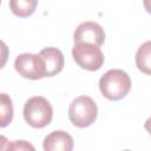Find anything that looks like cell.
I'll return each instance as SVG.
<instances>
[{"mask_svg": "<svg viewBox=\"0 0 151 151\" xmlns=\"http://www.w3.org/2000/svg\"><path fill=\"white\" fill-rule=\"evenodd\" d=\"M22 113L26 123L34 129H42L47 126L53 118V109L51 103L41 96L29 98L24 105Z\"/></svg>", "mask_w": 151, "mask_h": 151, "instance_id": "2", "label": "cell"}, {"mask_svg": "<svg viewBox=\"0 0 151 151\" xmlns=\"http://www.w3.org/2000/svg\"><path fill=\"white\" fill-rule=\"evenodd\" d=\"M14 68L22 78L38 80L46 77L45 67L40 54L22 53L14 60Z\"/></svg>", "mask_w": 151, "mask_h": 151, "instance_id": "5", "label": "cell"}, {"mask_svg": "<svg viewBox=\"0 0 151 151\" xmlns=\"http://www.w3.org/2000/svg\"><path fill=\"white\" fill-rule=\"evenodd\" d=\"M39 54L44 63L46 77H54L63 71L65 60H64V54L61 53L60 50L55 47H46L42 48L39 52Z\"/></svg>", "mask_w": 151, "mask_h": 151, "instance_id": "7", "label": "cell"}, {"mask_svg": "<svg viewBox=\"0 0 151 151\" xmlns=\"http://www.w3.org/2000/svg\"><path fill=\"white\" fill-rule=\"evenodd\" d=\"M98 116V107L94 100L88 96H79L72 100L68 109V118L77 127L91 126Z\"/></svg>", "mask_w": 151, "mask_h": 151, "instance_id": "3", "label": "cell"}, {"mask_svg": "<svg viewBox=\"0 0 151 151\" xmlns=\"http://www.w3.org/2000/svg\"><path fill=\"white\" fill-rule=\"evenodd\" d=\"M72 57L79 67L87 71H98L104 64L100 46L90 42H74Z\"/></svg>", "mask_w": 151, "mask_h": 151, "instance_id": "4", "label": "cell"}, {"mask_svg": "<svg viewBox=\"0 0 151 151\" xmlns=\"http://www.w3.org/2000/svg\"><path fill=\"white\" fill-rule=\"evenodd\" d=\"M131 88V79L129 74L118 68L109 70L99 79V90L109 100H120L129 93Z\"/></svg>", "mask_w": 151, "mask_h": 151, "instance_id": "1", "label": "cell"}, {"mask_svg": "<svg viewBox=\"0 0 151 151\" xmlns=\"http://www.w3.org/2000/svg\"><path fill=\"white\" fill-rule=\"evenodd\" d=\"M13 119V104L6 93L0 94V126L6 127Z\"/></svg>", "mask_w": 151, "mask_h": 151, "instance_id": "11", "label": "cell"}, {"mask_svg": "<svg viewBox=\"0 0 151 151\" xmlns=\"http://www.w3.org/2000/svg\"><path fill=\"white\" fill-rule=\"evenodd\" d=\"M144 127H145V130L151 134V117L146 119V122L144 123Z\"/></svg>", "mask_w": 151, "mask_h": 151, "instance_id": "14", "label": "cell"}, {"mask_svg": "<svg viewBox=\"0 0 151 151\" xmlns=\"http://www.w3.org/2000/svg\"><path fill=\"white\" fill-rule=\"evenodd\" d=\"M42 147L45 151H71L73 149V138L63 130H55L45 137Z\"/></svg>", "mask_w": 151, "mask_h": 151, "instance_id": "8", "label": "cell"}, {"mask_svg": "<svg viewBox=\"0 0 151 151\" xmlns=\"http://www.w3.org/2000/svg\"><path fill=\"white\" fill-rule=\"evenodd\" d=\"M38 6V0H9V8L12 13L19 18H27L32 15Z\"/></svg>", "mask_w": 151, "mask_h": 151, "instance_id": "10", "label": "cell"}, {"mask_svg": "<svg viewBox=\"0 0 151 151\" xmlns=\"http://www.w3.org/2000/svg\"><path fill=\"white\" fill-rule=\"evenodd\" d=\"M143 5H144L145 11L149 14H151V0H143Z\"/></svg>", "mask_w": 151, "mask_h": 151, "instance_id": "13", "label": "cell"}, {"mask_svg": "<svg viewBox=\"0 0 151 151\" xmlns=\"http://www.w3.org/2000/svg\"><path fill=\"white\" fill-rule=\"evenodd\" d=\"M9 149H12V150H34V147L31 144L26 143L25 140L14 142L12 145H9Z\"/></svg>", "mask_w": 151, "mask_h": 151, "instance_id": "12", "label": "cell"}, {"mask_svg": "<svg viewBox=\"0 0 151 151\" xmlns=\"http://www.w3.org/2000/svg\"><path fill=\"white\" fill-rule=\"evenodd\" d=\"M74 42H90L101 46L105 41L104 28L94 21L81 22L73 33Z\"/></svg>", "mask_w": 151, "mask_h": 151, "instance_id": "6", "label": "cell"}, {"mask_svg": "<svg viewBox=\"0 0 151 151\" xmlns=\"http://www.w3.org/2000/svg\"><path fill=\"white\" fill-rule=\"evenodd\" d=\"M136 66L137 68L151 76V40L142 44L136 53Z\"/></svg>", "mask_w": 151, "mask_h": 151, "instance_id": "9", "label": "cell"}]
</instances>
